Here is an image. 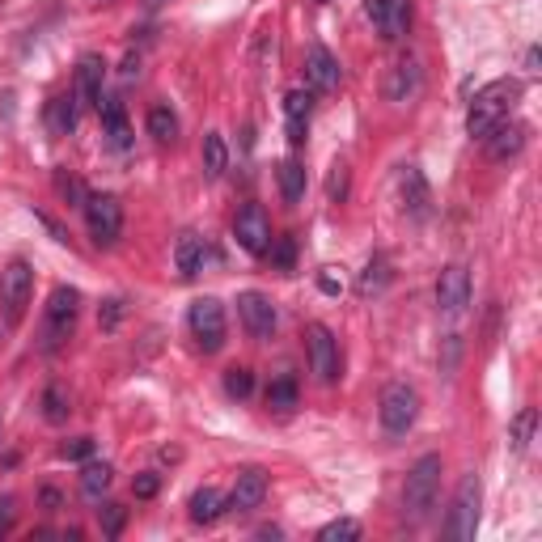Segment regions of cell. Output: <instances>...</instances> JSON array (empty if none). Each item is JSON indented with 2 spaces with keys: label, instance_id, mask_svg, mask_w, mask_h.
<instances>
[{
  "label": "cell",
  "instance_id": "cell-1",
  "mask_svg": "<svg viewBox=\"0 0 542 542\" xmlns=\"http://www.w3.org/2000/svg\"><path fill=\"white\" fill-rule=\"evenodd\" d=\"M517 102H521V81H513V77L492 81L487 89H479L475 102H471V111H466V132L483 140L500 119H509V115H513V106H517Z\"/></svg>",
  "mask_w": 542,
  "mask_h": 542
},
{
  "label": "cell",
  "instance_id": "cell-2",
  "mask_svg": "<svg viewBox=\"0 0 542 542\" xmlns=\"http://www.w3.org/2000/svg\"><path fill=\"white\" fill-rule=\"evenodd\" d=\"M437 487H441V458H437V454H424L420 462L411 466V475H407V487H403V513H407L411 521L428 517L432 500H437Z\"/></svg>",
  "mask_w": 542,
  "mask_h": 542
},
{
  "label": "cell",
  "instance_id": "cell-3",
  "mask_svg": "<svg viewBox=\"0 0 542 542\" xmlns=\"http://www.w3.org/2000/svg\"><path fill=\"white\" fill-rule=\"evenodd\" d=\"M479 500H483L479 475H462L458 492H454V509H449V521H445V534L454 542H471L475 538V530H479Z\"/></svg>",
  "mask_w": 542,
  "mask_h": 542
},
{
  "label": "cell",
  "instance_id": "cell-4",
  "mask_svg": "<svg viewBox=\"0 0 542 542\" xmlns=\"http://www.w3.org/2000/svg\"><path fill=\"white\" fill-rule=\"evenodd\" d=\"M77 305H81L77 288L60 284L56 293H51V301H47V327H43V348L47 352H56L60 343L72 335V327H77Z\"/></svg>",
  "mask_w": 542,
  "mask_h": 542
},
{
  "label": "cell",
  "instance_id": "cell-5",
  "mask_svg": "<svg viewBox=\"0 0 542 542\" xmlns=\"http://www.w3.org/2000/svg\"><path fill=\"white\" fill-rule=\"evenodd\" d=\"M420 415V394H415L407 382H390L382 390V428L390 437H403V432L415 424Z\"/></svg>",
  "mask_w": 542,
  "mask_h": 542
},
{
  "label": "cell",
  "instance_id": "cell-6",
  "mask_svg": "<svg viewBox=\"0 0 542 542\" xmlns=\"http://www.w3.org/2000/svg\"><path fill=\"white\" fill-rule=\"evenodd\" d=\"M85 221H89V238L98 246H115L123 233V204L115 195H85Z\"/></svg>",
  "mask_w": 542,
  "mask_h": 542
},
{
  "label": "cell",
  "instance_id": "cell-7",
  "mask_svg": "<svg viewBox=\"0 0 542 542\" xmlns=\"http://www.w3.org/2000/svg\"><path fill=\"white\" fill-rule=\"evenodd\" d=\"M187 322H191V335H195V343H200L204 352H221L225 348V305L216 297L195 301Z\"/></svg>",
  "mask_w": 542,
  "mask_h": 542
},
{
  "label": "cell",
  "instance_id": "cell-8",
  "mask_svg": "<svg viewBox=\"0 0 542 542\" xmlns=\"http://www.w3.org/2000/svg\"><path fill=\"white\" fill-rule=\"evenodd\" d=\"M30 293H34V271L26 259H13L5 271H0V305H5V318L17 322L26 314L30 305Z\"/></svg>",
  "mask_w": 542,
  "mask_h": 542
},
{
  "label": "cell",
  "instance_id": "cell-9",
  "mask_svg": "<svg viewBox=\"0 0 542 542\" xmlns=\"http://www.w3.org/2000/svg\"><path fill=\"white\" fill-rule=\"evenodd\" d=\"M233 238H238V246L246 250V255H267L271 250V221H267V212L259 204H246L238 212V221H233Z\"/></svg>",
  "mask_w": 542,
  "mask_h": 542
},
{
  "label": "cell",
  "instance_id": "cell-10",
  "mask_svg": "<svg viewBox=\"0 0 542 542\" xmlns=\"http://www.w3.org/2000/svg\"><path fill=\"white\" fill-rule=\"evenodd\" d=\"M305 348H310V369L318 373V382H335L339 377V343L335 335L322 327V322H314V327H305Z\"/></svg>",
  "mask_w": 542,
  "mask_h": 542
},
{
  "label": "cell",
  "instance_id": "cell-11",
  "mask_svg": "<svg viewBox=\"0 0 542 542\" xmlns=\"http://www.w3.org/2000/svg\"><path fill=\"white\" fill-rule=\"evenodd\" d=\"M238 318L250 339H271V331H276V305H271V297L263 293H242L238 297Z\"/></svg>",
  "mask_w": 542,
  "mask_h": 542
},
{
  "label": "cell",
  "instance_id": "cell-12",
  "mask_svg": "<svg viewBox=\"0 0 542 542\" xmlns=\"http://www.w3.org/2000/svg\"><path fill=\"white\" fill-rule=\"evenodd\" d=\"M437 305L445 314H462L471 305V271L462 263H449L437 280Z\"/></svg>",
  "mask_w": 542,
  "mask_h": 542
},
{
  "label": "cell",
  "instance_id": "cell-13",
  "mask_svg": "<svg viewBox=\"0 0 542 542\" xmlns=\"http://www.w3.org/2000/svg\"><path fill=\"white\" fill-rule=\"evenodd\" d=\"M365 13L373 17V26L382 30V39H403L411 30V0H369Z\"/></svg>",
  "mask_w": 542,
  "mask_h": 542
},
{
  "label": "cell",
  "instance_id": "cell-14",
  "mask_svg": "<svg viewBox=\"0 0 542 542\" xmlns=\"http://www.w3.org/2000/svg\"><path fill=\"white\" fill-rule=\"evenodd\" d=\"M305 77H310V85L318 89V94H335L343 72H339V60L327 47H310L305 51Z\"/></svg>",
  "mask_w": 542,
  "mask_h": 542
},
{
  "label": "cell",
  "instance_id": "cell-15",
  "mask_svg": "<svg viewBox=\"0 0 542 542\" xmlns=\"http://www.w3.org/2000/svg\"><path fill=\"white\" fill-rule=\"evenodd\" d=\"M399 195H403L407 216H415V221H424V216L432 212V191H428L424 174L415 170V166H403V170H399Z\"/></svg>",
  "mask_w": 542,
  "mask_h": 542
},
{
  "label": "cell",
  "instance_id": "cell-16",
  "mask_svg": "<svg viewBox=\"0 0 542 542\" xmlns=\"http://www.w3.org/2000/svg\"><path fill=\"white\" fill-rule=\"evenodd\" d=\"M483 144H487V157L492 161H509L521 153V144H526V128H521L517 119H500L496 128L483 136Z\"/></svg>",
  "mask_w": 542,
  "mask_h": 542
},
{
  "label": "cell",
  "instance_id": "cell-17",
  "mask_svg": "<svg viewBox=\"0 0 542 542\" xmlns=\"http://www.w3.org/2000/svg\"><path fill=\"white\" fill-rule=\"evenodd\" d=\"M263 496H267V471L263 466H246V471H238V483H233V496H229L233 509L250 513V509H259L263 504Z\"/></svg>",
  "mask_w": 542,
  "mask_h": 542
},
{
  "label": "cell",
  "instance_id": "cell-18",
  "mask_svg": "<svg viewBox=\"0 0 542 542\" xmlns=\"http://www.w3.org/2000/svg\"><path fill=\"white\" fill-rule=\"evenodd\" d=\"M415 89H420V64H415L411 56L394 60L390 77H386V98L390 102H407V98H415Z\"/></svg>",
  "mask_w": 542,
  "mask_h": 542
},
{
  "label": "cell",
  "instance_id": "cell-19",
  "mask_svg": "<svg viewBox=\"0 0 542 542\" xmlns=\"http://www.w3.org/2000/svg\"><path fill=\"white\" fill-rule=\"evenodd\" d=\"M102 77H106L102 56H81V64H77V98L85 106H98L102 102Z\"/></svg>",
  "mask_w": 542,
  "mask_h": 542
},
{
  "label": "cell",
  "instance_id": "cell-20",
  "mask_svg": "<svg viewBox=\"0 0 542 542\" xmlns=\"http://www.w3.org/2000/svg\"><path fill=\"white\" fill-rule=\"evenodd\" d=\"M98 111H102V123H106V136H111V144H115V149H128V144H132V128H128V111H123V102L119 98H102Z\"/></svg>",
  "mask_w": 542,
  "mask_h": 542
},
{
  "label": "cell",
  "instance_id": "cell-21",
  "mask_svg": "<svg viewBox=\"0 0 542 542\" xmlns=\"http://www.w3.org/2000/svg\"><path fill=\"white\" fill-rule=\"evenodd\" d=\"M310 106H314V98H310V89H293V94L284 98V119H288V140L293 144H301L305 140V119H310Z\"/></svg>",
  "mask_w": 542,
  "mask_h": 542
},
{
  "label": "cell",
  "instance_id": "cell-22",
  "mask_svg": "<svg viewBox=\"0 0 542 542\" xmlns=\"http://www.w3.org/2000/svg\"><path fill=\"white\" fill-rule=\"evenodd\" d=\"M204 238L200 233H183L178 238V250H174V259H178V276L191 280V276H200V267H204Z\"/></svg>",
  "mask_w": 542,
  "mask_h": 542
},
{
  "label": "cell",
  "instance_id": "cell-23",
  "mask_svg": "<svg viewBox=\"0 0 542 542\" xmlns=\"http://www.w3.org/2000/svg\"><path fill=\"white\" fill-rule=\"evenodd\" d=\"M47 128L51 136H68L72 128H77V98L72 94H60L47 102Z\"/></svg>",
  "mask_w": 542,
  "mask_h": 542
},
{
  "label": "cell",
  "instance_id": "cell-24",
  "mask_svg": "<svg viewBox=\"0 0 542 542\" xmlns=\"http://www.w3.org/2000/svg\"><path fill=\"white\" fill-rule=\"evenodd\" d=\"M225 509V496L216 492V487H200V492L191 496V521L195 526H208V521H216Z\"/></svg>",
  "mask_w": 542,
  "mask_h": 542
},
{
  "label": "cell",
  "instance_id": "cell-25",
  "mask_svg": "<svg viewBox=\"0 0 542 542\" xmlns=\"http://www.w3.org/2000/svg\"><path fill=\"white\" fill-rule=\"evenodd\" d=\"M276 178H280V195H284L288 204H297L301 195H305V166H301V161L284 157V161H280V170H276Z\"/></svg>",
  "mask_w": 542,
  "mask_h": 542
},
{
  "label": "cell",
  "instance_id": "cell-26",
  "mask_svg": "<svg viewBox=\"0 0 542 542\" xmlns=\"http://www.w3.org/2000/svg\"><path fill=\"white\" fill-rule=\"evenodd\" d=\"M534 428H538V411L534 407H521L513 415V424H509V445H513V454H526L530 441H534Z\"/></svg>",
  "mask_w": 542,
  "mask_h": 542
},
{
  "label": "cell",
  "instance_id": "cell-27",
  "mask_svg": "<svg viewBox=\"0 0 542 542\" xmlns=\"http://www.w3.org/2000/svg\"><path fill=\"white\" fill-rule=\"evenodd\" d=\"M225 166H229L225 136H221V132H208V136H204V170H208V178H221Z\"/></svg>",
  "mask_w": 542,
  "mask_h": 542
},
{
  "label": "cell",
  "instance_id": "cell-28",
  "mask_svg": "<svg viewBox=\"0 0 542 542\" xmlns=\"http://www.w3.org/2000/svg\"><path fill=\"white\" fill-rule=\"evenodd\" d=\"M106 487H111V466H106V462H89L85 471H81V492L89 500H98Z\"/></svg>",
  "mask_w": 542,
  "mask_h": 542
},
{
  "label": "cell",
  "instance_id": "cell-29",
  "mask_svg": "<svg viewBox=\"0 0 542 542\" xmlns=\"http://www.w3.org/2000/svg\"><path fill=\"white\" fill-rule=\"evenodd\" d=\"M149 136L161 140V144H170L178 136V119H174L170 106H153L149 111Z\"/></svg>",
  "mask_w": 542,
  "mask_h": 542
},
{
  "label": "cell",
  "instance_id": "cell-30",
  "mask_svg": "<svg viewBox=\"0 0 542 542\" xmlns=\"http://www.w3.org/2000/svg\"><path fill=\"white\" fill-rule=\"evenodd\" d=\"M267 407H276V411H293L297 407V382L293 377H276V382L267 386Z\"/></svg>",
  "mask_w": 542,
  "mask_h": 542
},
{
  "label": "cell",
  "instance_id": "cell-31",
  "mask_svg": "<svg viewBox=\"0 0 542 542\" xmlns=\"http://www.w3.org/2000/svg\"><path fill=\"white\" fill-rule=\"evenodd\" d=\"M250 390H255V377H250V369H242V365L225 369V394H229V399H250Z\"/></svg>",
  "mask_w": 542,
  "mask_h": 542
},
{
  "label": "cell",
  "instance_id": "cell-32",
  "mask_svg": "<svg viewBox=\"0 0 542 542\" xmlns=\"http://www.w3.org/2000/svg\"><path fill=\"white\" fill-rule=\"evenodd\" d=\"M348 538H360V521H352V517H339L318 530V542H348Z\"/></svg>",
  "mask_w": 542,
  "mask_h": 542
},
{
  "label": "cell",
  "instance_id": "cell-33",
  "mask_svg": "<svg viewBox=\"0 0 542 542\" xmlns=\"http://www.w3.org/2000/svg\"><path fill=\"white\" fill-rule=\"evenodd\" d=\"M43 407H47V420H51V424L68 420V403H64V390H60V386H51V390L43 394Z\"/></svg>",
  "mask_w": 542,
  "mask_h": 542
},
{
  "label": "cell",
  "instance_id": "cell-34",
  "mask_svg": "<svg viewBox=\"0 0 542 542\" xmlns=\"http://www.w3.org/2000/svg\"><path fill=\"white\" fill-rule=\"evenodd\" d=\"M386 284V259H373L365 267V276H360V293H373V288Z\"/></svg>",
  "mask_w": 542,
  "mask_h": 542
},
{
  "label": "cell",
  "instance_id": "cell-35",
  "mask_svg": "<svg viewBox=\"0 0 542 542\" xmlns=\"http://www.w3.org/2000/svg\"><path fill=\"white\" fill-rule=\"evenodd\" d=\"M343 195H348V166L335 161L331 166V204H343Z\"/></svg>",
  "mask_w": 542,
  "mask_h": 542
},
{
  "label": "cell",
  "instance_id": "cell-36",
  "mask_svg": "<svg viewBox=\"0 0 542 542\" xmlns=\"http://www.w3.org/2000/svg\"><path fill=\"white\" fill-rule=\"evenodd\" d=\"M56 191L64 195V200H72V204H77V200H85L81 183H77V178H72V174H64V170H56Z\"/></svg>",
  "mask_w": 542,
  "mask_h": 542
},
{
  "label": "cell",
  "instance_id": "cell-37",
  "mask_svg": "<svg viewBox=\"0 0 542 542\" xmlns=\"http://www.w3.org/2000/svg\"><path fill=\"white\" fill-rule=\"evenodd\" d=\"M102 530L111 538L123 530V509H119V504H106V509H102Z\"/></svg>",
  "mask_w": 542,
  "mask_h": 542
},
{
  "label": "cell",
  "instance_id": "cell-38",
  "mask_svg": "<svg viewBox=\"0 0 542 542\" xmlns=\"http://www.w3.org/2000/svg\"><path fill=\"white\" fill-rule=\"evenodd\" d=\"M271 259H276L284 271L293 267V238H280V242H271Z\"/></svg>",
  "mask_w": 542,
  "mask_h": 542
},
{
  "label": "cell",
  "instance_id": "cell-39",
  "mask_svg": "<svg viewBox=\"0 0 542 542\" xmlns=\"http://www.w3.org/2000/svg\"><path fill=\"white\" fill-rule=\"evenodd\" d=\"M318 288H322V293H331V297H339V293H343V280L335 276V267L322 271V276H318Z\"/></svg>",
  "mask_w": 542,
  "mask_h": 542
},
{
  "label": "cell",
  "instance_id": "cell-40",
  "mask_svg": "<svg viewBox=\"0 0 542 542\" xmlns=\"http://www.w3.org/2000/svg\"><path fill=\"white\" fill-rule=\"evenodd\" d=\"M132 487H136V496H140V500H153V496H157V475H140Z\"/></svg>",
  "mask_w": 542,
  "mask_h": 542
},
{
  "label": "cell",
  "instance_id": "cell-41",
  "mask_svg": "<svg viewBox=\"0 0 542 542\" xmlns=\"http://www.w3.org/2000/svg\"><path fill=\"white\" fill-rule=\"evenodd\" d=\"M89 454H94V441H89V437L64 445V458H89Z\"/></svg>",
  "mask_w": 542,
  "mask_h": 542
},
{
  "label": "cell",
  "instance_id": "cell-42",
  "mask_svg": "<svg viewBox=\"0 0 542 542\" xmlns=\"http://www.w3.org/2000/svg\"><path fill=\"white\" fill-rule=\"evenodd\" d=\"M9 526H13V496L0 500V534H5Z\"/></svg>",
  "mask_w": 542,
  "mask_h": 542
},
{
  "label": "cell",
  "instance_id": "cell-43",
  "mask_svg": "<svg viewBox=\"0 0 542 542\" xmlns=\"http://www.w3.org/2000/svg\"><path fill=\"white\" fill-rule=\"evenodd\" d=\"M322 5H327V0H322Z\"/></svg>",
  "mask_w": 542,
  "mask_h": 542
}]
</instances>
